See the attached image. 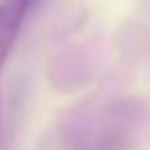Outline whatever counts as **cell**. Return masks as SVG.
<instances>
[{
    "label": "cell",
    "instance_id": "7a4b0ae2",
    "mask_svg": "<svg viewBox=\"0 0 150 150\" xmlns=\"http://www.w3.org/2000/svg\"><path fill=\"white\" fill-rule=\"evenodd\" d=\"M29 2H31V4H33V2H35V0H29Z\"/></svg>",
    "mask_w": 150,
    "mask_h": 150
},
{
    "label": "cell",
    "instance_id": "6da1fadb",
    "mask_svg": "<svg viewBox=\"0 0 150 150\" xmlns=\"http://www.w3.org/2000/svg\"><path fill=\"white\" fill-rule=\"evenodd\" d=\"M29 6V0H0V70L19 37Z\"/></svg>",
    "mask_w": 150,
    "mask_h": 150
}]
</instances>
